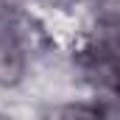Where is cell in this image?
Masks as SVG:
<instances>
[{
	"instance_id": "obj_1",
	"label": "cell",
	"mask_w": 120,
	"mask_h": 120,
	"mask_svg": "<svg viewBox=\"0 0 120 120\" xmlns=\"http://www.w3.org/2000/svg\"><path fill=\"white\" fill-rule=\"evenodd\" d=\"M25 59H22V48L17 42V36L0 22V87H11L22 78Z\"/></svg>"
},
{
	"instance_id": "obj_2",
	"label": "cell",
	"mask_w": 120,
	"mask_h": 120,
	"mask_svg": "<svg viewBox=\"0 0 120 120\" xmlns=\"http://www.w3.org/2000/svg\"><path fill=\"white\" fill-rule=\"evenodd\" d=\"M48 120H103V115L90 106H61L56 112H50Z\"/></svg>"
},
{
	"instance_id": "obj_3",
	"label": "cell",
	"mask_w": 120,
	"mask_h": 120,
	"mask_svg": "<svg viewBox=\"0 0 120 120\" xmlns=\"http://www.w3.org/2000/svg\"><path fill=\"white\" fill-rule=\"evenodd\" d=\"M8 6H11V0H0V17L8 11Z\"/></svg>"
},
{
	"instance_id": "obj_4",
	"label": "cell",
	"mask_w": 120,
	"mask_h": 120,
	"mask_svg": "<svg viewBox=\"0 0 120 120\" xmlns=\"http://www.w3.org/2000/svg\"><path fill=\"white\" fill-rule=\"evenodd\" d=\"M0 120H6V117H0Z\"/></svg>"
}]
</instances>
